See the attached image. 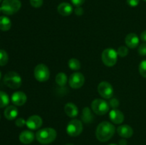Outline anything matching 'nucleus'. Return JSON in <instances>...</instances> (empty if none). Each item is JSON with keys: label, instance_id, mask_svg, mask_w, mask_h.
Here are the masks:
<instances>
[{"label": "nucleus", "instance_id": "1", "mask_svg": "<svg viewBox=\"0 0 146 145\" xmlns=\"http://www.w3.org/2000/svg\"><path fill=\"white\" fill-rule=\"evenodd\" d=\"M115 127L110 122H102L98 125L96 131V138L102 142H106L111 139L115 133Z\"/></svg>", "mask_w": 146, "mask_h": 145}, {"label": "nucleus", "instance_id": "2", "mask_svg": "<svg viewBox=\"0 0 146 145\" xmlns=\"http://www.w3.org/2000/svg\"><path fill=\"white\" fill-rule=\"evenodd\" d=\"M57 133L53 128H44L38 130L36 134V138L39 143L48 144L54 142L56 138Z\"/></svg>", "mask_w": 146, "mask_h": 145}, {"label": "nucleus", "instance_id": "3", "mask_svg": "<svg viewBox=\"0 0 146 145\" xmlns=\"http://www.w3.org/2000/svg\"><path fill=\"white\" fill-rule=\"evenodd\" d=\"M4 82L7 87L12 89H17L22 83V80L19 74L17 72L10 71L6 73L4 77Z\"/></svg>", "mask_w": 146, "mask_h": 145}, {"label": "nucleus", "instance_id": "4", "mask_svg": "<svg viewBox=\"0 0 146 145\" xmlns=\"http://www.w3.org/2000/svg\"><path fill=\"white\" fill-rule=\"evenodd\" d=\"M21 1L19 0H4L1 4V11L6 15H12L21 8Z\"/></svg>", "mask_w": 146, "mask_h": 145}, {"label": "nucleus", "instance_id": "5", "mask_svg": "<svg viewBox=\"0 0 146 145\" xmlns=\"http://www.w3.org/2000/svg\"><path fill=\"white\" fill-rule=\"evenodd\" d=\"M102 61L106 66L112 67L116 63L118 60V53L115 49L106 48L101 54Z\"/></svg>", "mask_w": 146, "mask_h": 145}, {"label": "nucleus", "instance_id": "6", "mask_svg": "<svg viewBox=\"0 0 146 145\" xmlns=\"http://www.w3.org/2000/svg\"><path fill=\"white\" fill-rule=\"evenodd\" d=\"M109 105L106 101L101 99H96L91 103L94 112L98 115H104L109 111Z\"/></svg>", "mask_w": 146, "mask_h": 145}, {"label": "nucleus", "instance_id": "7", "mask_svg": "<svg viewBox=\"0 0 146 145\" xmlns=\"http://www.w3.org/2000/svg\"><path fill=\"white\" fill-rule=\"evenodd\" d=\"M34 77L39 82H45L50 77V71L48 67L44 64H38L34 69Z\"/></svg>", "mask_w": 146, "mask_h": 145}, {"label": "nucleus", "instance_id": "8", "mask_svg": "<svg viewBox=\"0 0 146 145\" xmlns=\"http://www.w3.org/2000/svg\"><path fill=\"white\" fill-rule=\"evenodd\" d=\"M83 131V124L78 119H72L68 122L66 127V132L69 136H77Z\"/></svg>", "mask_w": 146, "mask_h": 145}, {"label": "nucleus", "instance_id": "9", "mask_svg": "<svg viewBox=\"0 0 146 145\" xmlns=\"http://www.w3.org/2000/svg\"><path fill=\"white\" fill-rule=\"evenodd\" d=\"M85 82V78L81 72H74L71 74L68 79L69 85L74 89H78L84 85Z\"/></svg>", "mask_w": 146, "mask_h": 145}, {"label": "nucleus", "instance_id": "10", "mask_svg": "<svg viewBox=\"0 0 146 145\" xmlns=\"http://www.w3.org/2000/svg\"><path fill=\"white\" fill-rule=\"evenodd\" d=\"M98 93L105 99H111L113 95V88L108 82H101L98 86Z\"/></svg>", "mask_w": 146, "mask_h": 145}, {"label": "nucleus", "instance_id": "11", "mask_svg": "<svg viewBox=\"0 0 146 145\" xmlns=\"http://www.w3.org/2000/svg\"><path fill=\"white\" fill-rule=\"evenodd\" d=\"M42 123L43 121L41 117L38 115H32L28 118L26 122V125L29 129L31 130H35V129H39L42 125Z\"/></svg>", "mask_w": 146, "mask_h": 145}, {"label": "nucleus", "instance_id": "12", "mask_svg": "<svg viewBox=\"0 0 146 145\" xmlns=\"http://www.w3.org/2000/svg\"><path fill=\"white\" fill-rule=\"evenodd\" d=\"M11 102L14 105L17 106H21L24 105L27 102V95L24 92H21V91H17V92H14L11 95Z\"/></svg>", "mask_w": 146, "mask_h": 145}, {"label": "nucleus", "instance_id": "13", "mask_svg": "<svg viewBox=\"0 0 146 145\" xmlns=\"http://www.w3.org/2000/svg\"><path fill=\"white\" fill-rule=\"evenodd\" d=\"M125 42L128 48H135L139 44L140 40L136 34L134 33H131L126 36L125 38Z\"/></svg>", "mask_w": 146, "mask_h": 145}, {"label": "nucleus", "instance_id": "14", "mask_svg": "<svg viewBox=\"0 0 146 145\" xmlns=\"http://www.w3.org/2000/svg\"><path fill=\"white\" fill-rule=\"evenodd\" d=\"M109 117L114 124H121L124 121V115L121 111L117 109H113L109 113Z\"/></svg>", "mask_w": 146, "mask_h": 145}, {"label": "nucleus", "instance_id": "15", "mask_svg": "<svg viewBox=\"0 0 146 145\" xmlns=\"http://www.w3.org/2000/svg\"><path fill=\"white\" fill-rule=\"evenodd\" d=\"M117 132L123 138H130L133 134V130L129 125H121L117 129Z\"/></svg>", "mask_w": 146, "mask_h": 145}, {"label": "nucleus", "instance_id": "16", "mask_svg": "<svg viewBox=\"0 0 146 145\" xmlns=\"http://www.w3.org/2000/svg\"><path fill=\"white\" fill-rule=\"evenodd\" d=\"M58 12L61 14V16H68L71 15L73 12V7L69 3L67 2H63L61 3L58 6Z\"/></svg>", "mask_w": 146, "mask_h": 145}, {"label": "nucleus", "instance_id": "17", "mask_svg": "<svg viewBox=\"0 0 146 145\" xmlns=\"http://www.w3.org/2000/svg\"><path fill=\"white\" fill-rule=\"evenodd\" d=\"M34 139V134L29 130H24L19 134V140L24 144H31Z\"/></svg>", "mask_w": 146, "mask_h": 145}, {"label": "nucleus", "instance_id": "18", "mask_svg": "<svg viewBox=\"0 0 146 145\" xmlns=\"http://www.w3.org/2000/svg\"><path fill=\"white\" fill-rule=\"evenodd\" d=\"M64 111H65L66 115H68L69 117L74 118L78 115V109L75 104L72 102H68L66 104L64 107Z\"/></svg>", "mask_w": 146, "mask_h": 145}, {"label": "nucleus", "instance_id": "19", "mask_svg": "<svg viewBox=\"0 0 146 145\" xmlns=\"http://www.w3.org/2000/svg\"><path fill=\"white\" fill-rule=\"evenodd\" d=\"M4 116L9 120H13L18 116V109L13 105L7 107L4 110Z\"/></svg>", "mask_w": 146, "mask_h": 145}, {"label": "nucleus", "instance_id": "20", "mask_svg": "<svg viewBox=\"0 0 146 145\" xmlns=\"http://www.w3.org/2000/svg\"><path fill=\"white\" fill-rule=\"evenodd\" d=\"M11 21L9 18L5 16H0V30L3 31H7L11 28Z\"/></svg>", "mask_w": 146, "mask_h": 145}, {"label": "nucleus", "instance_id": "21", "mask_svg": "<svg viewBox=\"0 0 146 145\" xmlns=\"http://www.w3.org/2000/svg\"><path fill=\"white\" fill-rule=\"evenodd\" d=\"M83 121L86 123H90L94 119V116H93L92 113H91V110L88 107L84 108L82 112V116H81Z\"/></svg>", "mask_w": 146, "mask_h": 145}, {"label": "nucleus", "instance_id": "22", "mask_svg": "<svg viewBox=\"0 0 146 145\" xmlns=\"http://www.w3.org/2000/svg\"><path fill=\"white\" fill-rule=\"evenodd\" d=\"M55 80L59 86H64L68 81V78L64 72H58L56 76Z\"/></svg>", "mask_w": 146, "mask_h": 145}, {"label": "nucleus", "instance_id": "23", "mask_svg": "<svg viewBox=\"0 0 146 145\" xmlns=\"http://www.w3.org/2000/svg\"><path fill=\"white\" fill-rule=\"evenodd\" d=\"M9 103V98L6 92L0 91V108L4 107Z\"/></svg>", "mask_w": 146, "mask_h": 145}, {"label": "nucleus", "instance_id": "24", "mask_svg": "<svg viewBox=\"0 0 146 145\" xmlns=\"http://www.w3.org/2000/svg\"><path fill=\"white\" fill-rule=\"evenodd\" d=\"M68 65L70 69L73 71H78L81 68V63L76 58H71L68 61Z\"/></svg>", "mask_w": 146, "mask_h": 145}, {"label": "nucleus", "instance_id": "25", "mask_svg": "<svg viewBox=\"0 0 146 145\" xmlns=\"http://www.w3.org/2000/svg\"><path fill=\"white\" fill-rule=\"evenodd\" d=\"M9 61V55L4 50L0 49V66L7 65Z\"/></svg>", "mask_w": 146, "mask_h": 145}, {"label": "nucleus", "instance_id": "26", "mask_svg": "<svg viewBox=\"0 0 146 145\" xmlns=\"http://www.w3.org/2000/svg\"><path fill=\"white\" fill-rule=\"evenodd\" d=\"M117 53H118V55H119L120 57L127 56L128 54V48L125 46L119 47L118 51H117Z\"/></svg>", "mask_w": 146, "mask_h": 145}, {"label": "nucleus", "instance_id": "27", "mask_svg": "<svg viewBox=\"0 0 146 145\" xmlns=\"http://www.w3.org/2000/svg\"><path fill=\"white\" fill-rule=\"evenodd\" d=\"M139 72L143 77L146 78V60H144L140 63Z\"/></svg>", "mask_w": 146, "mask_h": 145}, {"label": "nucleus", "instance_id": "28", "mask_svg": "<svg viewBox=\"0 0 146 145\" xmlns=\"http://www.w3.org/2000/svg\"><path fill=\"white\" fill-rule=\"evenodd\" d=\"M138 53L141 56H146V43L142 44L138 47Z\"/></svg>", "mask_w": 146, "mask_h": 145}, {"label": "nucleus", "instance_id": "29", "mask_svg": "<svg viewBox=\"0 0 146 145\" xmlns=\"http://www.w3.org/2000/svg\"><path fill=\"white\" fill-rule=\"evenodd\" d=\"M44 0H30V4L34 8H39L43 5Z\"/></svg>", "mask_w": 146, "mask_h": 145}, {"label": "nucleus", "instance_id": "30", "mask_svg": "<svg viewBox=\"0 0 146 145\" xmlns=\"http://www.w3.org/2000/svg\"><path fill=\"white\" fill-rule=\"evenodd\" d=\"M119 101H118L116 98H112V99L110 100L108 105H109V106L111 107L112 108L115 109V108H117L119 106Z\"/></svg>", "mask_w": 146, "mask_h": 145}, {"label": "nucleus", "instance_id": "31", "mask_svg": "<svg viewBox=\"0 0 146 145\" xmlns=\"http://www.w3.org/2000/svg\"><path fill=\"white\" fill-rule=\"evenodd\" d=\"M26 122H27V121H26L24 118L20 117L17 119L15 124L17 127H24V125H26Z\"/></svg>", "mask_w": 146, "mask_h": 145}, {"label": "nucleus", "instance_id": "32", "mask_svg": "<svg viewBox=\"0 0 146 145\" xmlns=\"http://www.w3.org/2000/svg\"><path fill=\"white\" fill-rule=\"evenodd\" d=\"M127 3L131 7H135L139 4L140 0H127Z\"/></svg>", "mask_w": 146, "mask_h": 145}, {"label": "nucleus", "instance_id": "33", "mask_svg": "<svg viewBox=\"0 0 146 145\" xmlns=\"http://www.w3.org/2000/svg\"><path fill=\"white\" fill-rule=\"evenodd\" d=\"M86 0H71V2L76 7H81L84 3L85 2Z\"/></svg>", "mask_w": 146, "mask_h": 145}, {"label": "nucleus", "instance_id": "34", "mask_svg": "<svg viewBox=\"0 0 146 145\" xmlns=\"http://www.w3.org/2000/svg\"><path fill=\"white\" fill-rule=\"evenodd\" d=\"M74 12L77 16H81L84 14V9L81 7H77L74 10Z\"/></svg>", "mask_w": 146, "mask_h": 145}, {"label": "nucleus", "instance_id": "35", "mask_svg": "<svg viewBox=\"0 0 146 145\" xmlns=\"http://www.w3.org/2000/svg\"><path fill=\"white\" fill-rule=\"evenodd\" d=\"M141 39L143 41H145L146 42V30L145 31H143L141 34Z\"/></svg>", "mask_w": 146, "mask_h": 145}, {"label": "nucleus", "instance_id": "36", "mask_svg": "<svg viewBox=\"0 0 146 145\" xmlns=\"http://www.w3.org/2000/svg\"><path fill=\"white\" fill-rule=\"evenodd\" d=\"M120 145H126L127 144V142L126 141L124 140V139H122V140L120 141Z\"/></svg>", "mask_w": 146, "mask_h": 145}, {"label": "nucleus", "instance_id": "37", "mask_svg": "<svg viewBox=\"0 0 146 145\" xmlns=\"http://www.w3.org/2000/svg\"><path fill=\"white\" fill-rule=\"evenodd\" d=\"M66 145H74V144H67Z\"/></svg>", "mask_w": 146, "mask_h": 145}, {"label": "nucleus", "instance_id": "38", "mask_svg": "<svg viewBox=\"0 0 146 145\" xmlns=\"http://www.w3.org/2000/svg\"><path fill=\"white\" fill-rule=\"evenodd\" d=\"M1 71H0V79H1Z\"/></svg>", "mask_w": 146, "mask_h": 145}, {"label": "nucleus", "instance_id": "39", "mask_svg": "<svg viewBox=\"0 0 146 145\" xmlns=\"http://www.w3.org/2000/svg\"><path fill=\"white\" fill-rule=\"evenodd\" d=\"M109 145H117V144H109Z\"/></svg>", "mask_w": 146, "mask_h": 145}, {"label": "nucleus", "instance_id": "40", "mask_svg": "<svg viewBox=\"0 0 146 145\" xmlns=\"http://www.w3.org/2000/svg\"><path fill=\"white\" fill-rule=\"evenodd\" d=\"M1 7H0V12H1Z\"/></svg>", "mask_w": 146, "mask_h": 145}, {"label": "nucleus", "instance_id": "41", "mask_svg": "<svg viewBox=\"0 0 146 145\" xmlns=\"http://www.w3.org/2000/svg\"><path fill=\"white\" fill-rule=\"evenodd\" d=\"M1 1H2V0H0V2H1Z\"/></svg>", "mask_w": 146, "mask_h": 145}, {"label": "nucleus", "instance_id": "42", "mask_svg": "<svg viewBox=\"0 0 146 145\" xmlns=\"http://www.w3.org/2000/svg\"><path fill=\"white\" fill-rule=\"evenodd\" d=\"M143 1H146V0H143Z\"/></svg>", "mask_w": 146, "mask_h": 145}]
</instances>
